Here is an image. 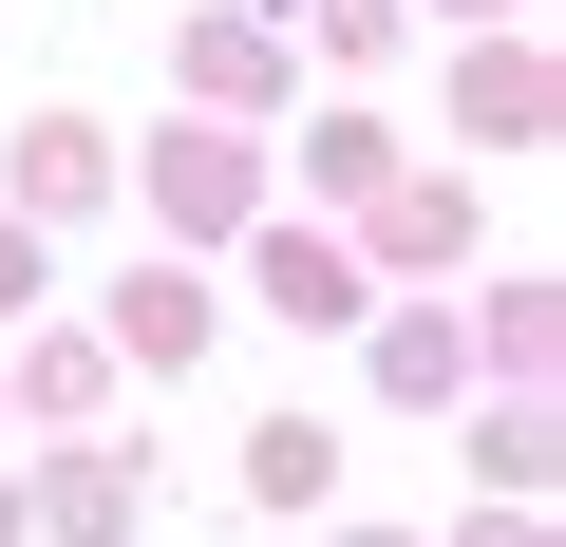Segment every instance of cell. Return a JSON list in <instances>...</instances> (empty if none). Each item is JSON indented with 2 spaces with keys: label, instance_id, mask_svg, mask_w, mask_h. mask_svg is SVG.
I'll list each match as a JSON object with an SVG mask.
<instances>
[{
  "label": "cell",
  "instance_id": "3",
  "mask_svg": "<svg viewBox=\"0 0 566 547\" xmlns=\"http://www.w3.org/2000/svg\"><path fill=\"white\" fill-rule=\"evenodd\" d=\"M245 284H264L283 322H303V340H359V322H378V303H359V245H340V227H264V245H245Z\"/></svg>",
  "mask_w": 566,
  "mask_h": 547
},
{
  "label": "cell",
  "instance_id": "10",
  "mask_svg": "<svg viewBox=\"0 0 566 547\" xmlns=\"http://www.w3.org/2000/svg\"><path fill=\"white\" fill-rule=\"evenodd\" d=\"M378 264H472V189L397 170V189H378Z\"/></svg>",
  "mask_w": 566,
  "mask_h": 547
},
{
  "label": "cell",
  "instance_id": "4",
  "mask_svg": "<svg viewBox=\"0 0 566 547\" xmlns=\"http://www.w3.org/2000/svg\"><path fill=\"white\" fill-rule=\"evenodd\" d=\"M227 340V303H208V264H133L114 284V359H151V378H189Z\"/></svg>",
  "mask_w": 566,
  "mask_h": 547
},
{
  "label": "cell",
  "instance_id": "8",
  "mask_svg": "<svg viewBox=\"0 0 566 547\" xmlns=\"http://www.w3.org/2000/svg\"><path fill=\"white\" fill-rule=\"evenodd\" d=\"M378 397H416V415H434V397H472V322L397 303V322H378Z\"/></svg>",
  "mask_w": 566,
  "mask_h": 547
},
{
  "label": "cell",
  "instance_id": "17",
  "mask_svg": "<svg viewBox=\"0 0 566 547\" xmlns=\"http://www.w3.org/2000/svg\"><path fill=\"white\" fill-rule=\"evenodd\" d=\"M0 547H20V491H0Z\"/></svg>",
  "mask_w": 566,
  "mask_h": 547
},
{
  "label": "cell",
  "instance_id": "12",
  "mask_svg": "<svg viewBox=\"0 0 566 547\" xmlns=\"http://www.w3.org/2000/svg\"><path fill=\"white\" fill-rule=\"evenodd\" d=\"M264 20H303L322 57H378V39H397V0H264Z\"/></svg>",
  "mask_w": 566,
  "mask_h": 547
},
{
  "label": "cell",
  "instance_id": "18",
  "mask_svg": "<svg viewBox=\"0 0 566 547\" xmlns=\"http://www.w3.org/2000/svg\"><path fill=\"white\" fill-rule=\"evenodd\" d=\"M340 547H397V528H340Z\"/></svg>",
  "mask_w": 566,
  "mask_h": 547
},
{
  "label": "cell",
  "instance_id": "9",
  "mask_svg": "<svg viewBox=\"0 0 566 547\" xmlns=\"http://www.w3.org/2000/svg\"><path fill=\"white\" fill-rule=\"evenodd\" d=\"M322 491H340V434L322 415H264L245 434V509H322Z\"/></svg>",
  "mask_w": 566,
  "mask_h": 547
},
{
  "label": "cell",
  "instance_id": "14",
  "mask_svg": "<svg viewBox=\"0 0 566 547\" xmlns=\"http://www.w3.org/2000/svg\"><path fill=\"white\" fill-rule=\"evenodd\" d=\"M39 284H57V245H39L20 208H0V322H39Z\"/></svg>",
  "mask_w": 566,
  "mask_h": 547
},
{
  "label": "cell",
  "instance_id": "15",
  "mask_svg": "<svg viewBox=\"0 0 566 547\" xmlns=\"http://www.w3.org/2000/svg\"><path fill=\"white\" fill-rule=\"evenodd\" d=\"M434 20H472V39H528V0H434Z\"/></svg>",
  "mask_w": 566,
  "mask_h": 547
},
{
  "label": "cell",
  "instance_id": "16",
  "mask_svg": "<svg viewBox=\"0 0 566 547\" xmlns=\"http://www.w3.org/2000/svg\"><path fill=\"white\" fill-rule=\"evenodd\" d=\"M453 547H547V528H528V509H491V528H453Z\"/></svg>",
  "mask_w": 566,
  "mask_h": 547
},
{
  "label": "cell",
  "instance_id": "7",
  "mask_svg": "<svg viewBox=\"0 0 566 547\" xmlns=\"http://www.w3.org/2000/svg\"><path fill=\"white\" fill-rule=\"evenodd\" d=\"M189 95H208V133L264 114V95H283V39H264V20H189Z\"/></svg>",
  "mask_w": 566,
  "mask_h": 547
},
{
  "label": "cell",
  "instance_id": "19",
  "mask_svg": "<svg viewBox=\"0 0 566 547\" xmlns=\"http://www.w3.org/2000/svg\"><path fill=\"white\" fill-rule=\"evenodd\" d=\"M0 415H20V397H0Z\"/></svg>",
  "mask_w": 566,
  "mask_h": 547
},
{
  "label": "cell",
  "instance_id": "11",
  "mask_svg": "<svg viewBox=\"0 0 566 547\" xmlns=\"http://www.w3.org/2000/svg\"><path fill=\"white\" fill-rule=\"evenodd\" d=\"M303 189H322V208H378V189H397V133H378V114H322V133H303Z\"/></svg>",
  "mask_w": 566,
  "mask_h": 547
},
{
  "label": "cell",
  "instance_id": "5",
  "mask_svg": "<svg viewBox=\"0 0 566 547\" xmlns=\"http://www.w3.org/2000/svg\"><path fill=\"white\" fill-rule=\"evenodd\" d=\"M453 133L528 151V133H547V39H472V57H453Z\"/></svg>",
  "mask_w": 566,
  "mask_h": 547
},
{
  "label": "cell",
  "instance_id": "1",
  "mask_svg": "<svg viewBox=\"0 0 566 547\" xmlns=\"http://www.w3.org/2000/svg\"><path fill=\"white\" fill-rule=\"evenodd\" d=\"M133 189H151L189 245H245V227H264V151H245V133H208V114H189V133H151V170H133Z\"/></svg>",
  "mask_w": 566,
  "mask_h": 547
},
{
  "label": "cell",
  "instance_id": "6",
  "mask_svg": "<svg viewBox=\"0 0 566 547\" xmlns=\"http://www.w3.org/2000/svg\"><path fill=\"white\" fill-rule=\"evenodd\" d=\"M20 528H57V547H133V453H57V472L20 491Z\"/></svg>",
  "mask_w": 566,
  "mask_h": 547
},
{
  "label": "cell",
  "instance_id": "2",
  "mask_svg": "<svg viewBox=\"0 0 566 547\" xmlns=\"http://www.w3.org/2000/svg\"><path fill=\"white\" fill-rule=\"evenodd\" d=\"M95 189H114V133H95V114H20V151H0V208H20V227L57 245Z\"/></svg>",
  "mask_w": 566,
  "mask_h": 547
},
{
  "label": "cell",
  "instance_id": "13",
  "mask_svg": "<svg viewBox=\"0 0 566 547\" xmlns=\"http://www.w3.org/2000/svg\"><path fill=\"white\" fill-rule=\"evenodd\" d=\"M472 453H491V491H510V509H528V491H547V415H528V397H510V415H491V434H472Z\"/></svg>",
  "mask_w": 566,
  "mask_h": 547
}]
</instances>
